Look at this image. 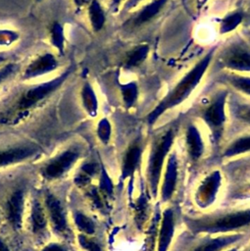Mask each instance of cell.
Segmentation results:
<instances>
[{"label": "cell", "instance_id": "6da1fadb", "mask_svg": "<svg viewBox=\"0 0 250 251\" xmlns=\"http://www.w3.org/2000/svg\"><path fill=\"white\" fill-rule=\"evenodd\" d=\"M71 68L44 80L23 82L0 101V126H18L25 122L59 91L71 75Z\"/></svg>", "mask_w": 250, "mask_h": 251}, {"label": "cell", "instance_id": "7a4b0ae2", "mask_svg": "<svg viewBox=\"0 0 250 251\" xmlns=\"http://www.w3.org/2000/svg\"><path fill=\"white\" fill-rule=\"evenodd\" d=\"M216 50L217 47H213L199 59L148 113L146 116V123L148 126L155 125L160 117L167 111L179 106L188 99L191 93L201 83L206 72L209 70Z\"/></svg>", "mask_w": 250, "mask_h": 251}, {"label": "cell", "instance_id": "3957f363", "mask_svg": "<svg viewBox=\"0 0 250 251\" xmlns=\"http://www.w3.org/2000/svg\"><path fill=\"white\" fill-rule=\"evenodd\" d=\"M175 138V128L170 126L155 137L151 143L147 162V180L153 197L158 194L163 167L172 150Z\"/></svg>", "mask_w": 250, "mask_h": 251}, {"label": "cell", "instance_id": "277c9868", "mask_svg": "<svg viewBox=\"0 0 250 251\" xmlns=\"http://www.w3.org/2000/svg\"><path fill=\"white\" fill-rule=\"evenodd\" d=\"M228 90L221 89L214 93L197 111L196 116L205 124L210 131L213 144H219L224 135L226 124V104Z\"/></svg>", "mask_w": 250, "mask_h": 251}, {"label": "cell", "instance_id": "5b68a950", "mask_svg": "<svg viewBox=\"0 0 250 251\" xmlns=\"http://www.w3.org/2000/svg\"><path fill=\"white\" fill-rule=\"evenodd\" d=\"M186 225L195 233H226L250 226V209L229 212L216 217L187 219Z\"/></svg>", "mask_w": 250, "mask_h": 251}, {"label": "cell", "instance_id": "8992f818", "mask_svg": "<svg viewBox=\"0 0 250 251\" xmlns=\"http://www.w3.org/2000/svg\"><path fill=\"white\" fill-rule=\"evenodd\" d=\"M219 63L230 73L250 74V46L243 41L229 43L220 53Z\"/></svg>", "mask_w": 250, "mask_h": 251}, {"label": "cell", "instance_id": "52a82bcc", "mask_svg": "<svg viewBox=\"0 0 250 251\" xmlns=\"http://www.w3.org/2000/svg\"><path fill=\"white\" fill-rule=\"evenodd\" d=\"M60 68V61L54 53L43 52L33 57L20 73L23 82L38 81L46 75H51Z\"/></svg>", "mask_w": 250, "mask_h": 251}, {"label": "cell", "instance_id": "ba28073f", "mask_svg": "<svg viewBox=\"0 0 250 251\" xmlns=\"http://www.w3.org/2000/svg\"><path fill=\"white\" fill-rule=\"evenodd\" d=\"M79 156L80 150L78 147H69L52 158L42 168V175L49 179L58 178L75 165V163L79 159Z\"/></svg>", "mask_w": 250, "mask_h": 251}, {"label": "cell", "instance_id": "9c48e42d", "mask_svg": "<svg viewBox=\"0 0 250 251\" xmlns=\"http://www.w3.org/2000/svg\"><path fill=\"white\" fill-rule=\"evenodd\" d=\"M144 151V142L142 138L133 139L125 151L121 167V181H125L128 177H132L136 170L141 164Z\"/></svg>", "mask_w": 250, "mask_h": 251}, {"label": "cell", "instance_id": "30bf717a", "mask_svg": "<svg viewBox=\"0 0 250 251\" xmlns=\"http://www.w3.org/2000/svg\"><path fill=\"white\" fill-rule=\"evenodd\" d=\"M40 147L34 143H21L0 149V168L17 164L36 155Z\"/></svg>", "mask_w": 250, "mask_h": 251}, {"label": "cell", "instance_id": "8fae6325", "mask_svg": "<svg viewBox=\"0 0 250 251\" xmlns=\"http://www.w3.org/2000/svg\"><path fill=\"white\" fill-rule=\"evenodd\" d=\"M222 183V175L219 171H214L209 174L200 183L195 198L199 206L207 207L215 200L219 188Z\"/></svg>", "mask_w": 250, "mask_h": 251}, {"label": "cell", "instance_id": "7c38bea8", "mask_svg": "<svg viewBox=\"0 0 250 251\" xmlns=\"http://www.w3.org/2000/svg\"><path fill=\"white\" fill-rule=\"evenodd\" d=\"M177 176H178V162L177 157L175 152L169 154L165 173L163 176V181L161 185V200L163 202H167L172 199L173 195L175 194L176 183H177Z\"/></svg>", "mask_w": 250, "mask_h": 251}, {"label": "cell", "instance_id": "4fadbf2b", "mask_svg": "<svg viewBox=\"0 0 250 251\" xmlns=\"http://www.w3.org/2000/svg\"><path fill=\"white\" fill-rule=\"evenodd\" d=\"M169 0H152L146 5H143L133 16L128 19L125 25L130 28H138L147 25L152 20H154L165 8Z\"/></svg>", "mask_w": 250, "mask_h": 251}, {"label": "cell", "instance_id": "5bb4252c", "mask_svg": "<svg viewBox=\"0 0 250 251\" xmlns=\"http://www.w3.org/2000/svg\"><path fill=\"white\" fill-rule=\"evenodd\" d=\"M184 142L188 157L192 161H198L205 152V142L201 131L196 125L189 123L185 127Z\"/></svg>", "mask_w": 250, "mask_h": 251}, {"label": "cell", "instance_id": "9a60e30c", "mask_svg": "<svg viewBox=\"0 0 250 251\" xmlns=\"http://www.w3.org/2000/svg\"><path fill=\"white\" fill-rule=\"evenodd\" d=\"M175 229V219L173 209L167 208L163 214L158 233L157 251H168L174 238Z\"/></svg>", "mask_w": 250, "mask_h": 251}, {"label": "cell", "instance_id": "2e32d148", "mask_svg": "<svg viewBox=\"0 0 250 251\" xmlns=\"http://www.w3.org/2000/svg\"><path fill=\"white\" fill-rule=\"evenodd\" d=\"M241 237L242 235L237 233L210 237L197 245L192 251H222L240 240Z\"/></svg>", "mask_w": 250, "mask_h": 251}, {"label": "cell", "instance_id": "e0dca14e", "mask_svg": "<svg viewBox=\"0 0 250 251\" xmlns=\"http://www.w3.org/2000/svg\"><path fill=\"white\" fill-rule=\"evenodd\" d=\"M81 106L84 112L90 117L95 118L99 112V101L93 85L89 81H85L79 92Z\"/></svg>", "mask_w": 250, "mask_h": 251}, {"label": "cell", "instance_id": "ac0fdd59", "mask_svg": "<svg viewBox=\"0 0 250 251\" xmlns=\"http://www.w3.org/2000/svg\"><path fill=\"white\" fill-rule=\"evenodd\" d=\"M24 210V194L18 190L12 194L7 203L8 220L15 229H19L22 226V216Z\"/></svg>", "mask_w": 250, "mask_h": 251}, {"label": "cell", "instance_id": "d6986e66", "mask_svg": "<svg viewBox=\"0 0 250 251\" xmlns=\"http://www.w3.org/2000/svg\"><path fill=\"white\" fill-rule=\"evenodd\" d=\"M150 53V46L147 43H140L135 45L127 51L124 60V68L132 70L140 67L148 58Z\"/></svg>", "mask_w": 250, "mask_h": 251}, {"label": "cell", "instance_id": "ffe728a7", "mask_svg": "<svg viewBox=\"0 0 250 251\" xmlns=\"http://www.w3.org/2000/svg\"><path fill=\"white\" fill-rule=\"evenodd\" d=\"M46 205L50 214V218L57 231H64L67 227L66 217L59 200L52 194H48L46 197Z\"/></svg>", "mask_w": 250, "mask_h": 251}, {"label": "cell", "instance_id": "44dd1931", "mask_svg": "<svg viewBox=\"0 0 250 251\" xmlns=\"http://www.w3.org/2000/svg\"><path fill=\"white\" fill-rule=\"evenodd\" d=\"M87 8V17L91 28L95 32H99L105 25L106 15L101 3L98 0H91Z\"/></svg>", "mask_w": 250, "mask_h": 251}, {"label": "cell", "instance_id": "7402d4cb", "mask_svg": "<svg viewBox=\"0 0 250 251\" xmlns=\"http://www.w3.org/2000/svg\"><path fill=\"white\" fill-rule=\"evenodd\" d=\"M119 88L125 108L126 110H130L135 106L138 100V84L135 81H127L124 83H119Z\"/></svg>", "mask_w": 250, "mask_h": 251}, {"label": "cell", "instance_id": "603a6c76", "mask_svg": "<svg viewBox=\"0 0 250 251\" xmlns=\"http://www.w3.org/2000/svg\"><path fill=\"white\" fill-rule=\"evenodd\" d=\"M248 152H250V134H245L236 137L228 143L223 152V156L232 158Z\"/></svg>", "mask_w": 250, "mask_h": 251}, {"label": "cell", "instance_id": "cb8c5ba5", "mask_svg": "<svg viewBox=\"0 0 250 251\" xmlns=\"http://www.w3.org/2000/svg\"><path fill=\"white\" fill-rule=\"evenodd\" d=\"M223 79L227 85L239 93L250 97V76L236 73H228L223 75Z\"/></svg>", "mask_w": 250, "mask_h": 251}, {"label": "cell", "instance_id": "d4e9b609", "mask_svg": "<svg viewBox=\"0 0 250 251\" xmlns=\"http://www.w3.org/2000/svg\"><path fill=\"white\" fill-rule=\"evenodd\" d=\"M243 18L244 14L241 11H234L226 14L220 21L219 33L223 35L235 30L243 22Z\"/></svg>", "mask_w": 250, "mask_h": 251}, {"label": "cell", "instance_id": "484cf974", "mask_svg": "<svg viewBox=\"0 0 250 251\" xmlns=\"http://www.w3.org/2000/svg\"><path fill=\"white\" fill-rule=\"evenodd\" d=\"M230 112L235 121L250 126V103L233 101Z\"/></svg>", "mask_w": 250, "mask_h": 251}, {"label": "cell", "instance_id": "4316f807", "mask_svg": "<svg viewBox=\"0 0 250 251\" xmlns=\"http://www.w3.org/2000/svg\"><path fill=\"white\" fill-rule=\"evenodd\" d=\"M148 214V200L144 194H141L134 205V221L138 228H142L147 219Z\"/></svg>", "mask_w": 250, "mask_h": 251}, {"label": "cell", "instance_id": "83f0119b", "mask_svg": "<svg viewBox=\"0 0 250 251\" xmlns=\"http://www.w3.org/2000/svg\"><path fill=\"white\" fill-rule=\"evenodd\" d=\"M112 124L108 118H101L96 125V135L101 143L107 145L112 138Z\"/></svg>", "mask_w": 250, "mask_h": 251}, {"label": "cell", "instance_id": "f1b7e54d", "mask_svg": "<svg viewBox=\"0 0 250 251\" xmlns=\"http://www.w3.org/2000/svg\"><path fill=\"white\" fill-rule=\"evenodd\" d=\"M31 219H32V226L34 231H40L45 228L46 223H47L46 215L41 204L37 201L33 203Z\"/></svg>", "mask_w": 250, "mask_h": 251}, {"label": "cell", "instance_id": "f546056e", "mask_svg": "<svg viewBox=\"0 0 250 251\" xmlns=\"http://www.w3.org/2000/svg\"><path fill=\"white\" fill-rule=\"evenodd\" d=\"M20 39V33L11 28L0 27V48H9L18 42Z\"/></svg>", "mask_w": 250, "mask_h": 251}, {"label": "cell", "instance_id": "4dcf8cb0", "mask_svg": "<svg viewBox=\"0 0 250 251\" xmlns=\"http://www.w3.org/2000/svg\"><path fill=\"white\" fill-rule=\"evenodd\" d=\"M19 71V65L8 61L0 66V88L9 81Z\"/></svg>", "mask_w": 250, "mask_h": 251}, {"label": "cell", "instance_id": "1f68e13d", "mask_svg": "<svg viewBox=\"0 0 250 251\" xmlns=\"http://www.w3.org/2000/svg\"><path fill=\"white\" fill-rule=\"evenodd\" d=\"M50 39L53 44V46L59 50L62 51L64 48V30L62 26L59 24H54L51 31H50Z\"/></svg>", "mask_w": 250, "mask_h": 251}, {"label": "cell", "instance_id": "d6a6232c", "mask_svg": "<svg viewBox=\"0 0 250 251\" xmlns=\"http://www.w3.org/2000/svg\"><path fill=\"white\" fill-rule=\"evenodd\" d=\"M75 221V225L77 226V227L84 233L92 234L94 232V230H95L94 223L87 216H85L81 213H78V214H76Z\"/></svg>", "mask_w": 250, "mask_h": 251}, {"label": "cell", "instance_id": "836d02e7", "mask_svg": "<svg viewBox=\"0 0 250 251\" xmlns=\"http://www.w3.org/2000/svg\"><path fill=\"white\" fill-rule=\"evenodd\" d=\"M100 189L107 195H112L113 192V182L110 176L107 174L106 169L101 167V175H100Z\"/></svg>", "mask_w": 250, "mask_h": 251}, {"label": "cell", "instance_id": "e575fe53", "mask_svg": "<svg viewBox=\"0 0 250 251\" xmlns=\"http://www.w3.org/2000/svg\"><path fill=\"white\" fill-rule=\"evenodd\" d=\"M78 241H79V244L81 245V247L87 251H102V248L96 241H94L93 239H91L85 235H82V234L79 235Z\"/></svg>", "mask_w": 250, "mask_h": 251}, {"label": "cell", "instance_id": "d590c367", "mask_svg": "<svg viewBox=\"0 0 250 251\" xmlns=\"http://www.w3.org/2000/svg\"><path fill=\"white\" fill-rule=\"evenodd\" d=\"M80 171H82L83 173L87 174L88 176H90L92 177L98 172V165L96 163H92V162L86 163L81 167Z\"/></svg>", "mask_w": 250, "mask_h": 251}, {"label": "cell", "instance_id": "8d00e7d4", "mask_svg": "<svg viewBox=\"0 0 250 251\" xmlns=\"http://www.w3.org/2000/svg\"><path fill=\"white\" fill-rule=\"evenodd\" d=\"M90 179H91L90 176H88L87 174H85L82 171H80L78 173V175L75 176V181L79 186H85V185H87L90 182Z\"/></svg>", "mask_w": 250, "mask_h": 251}, {"label": "cell", "instance_id": "74e56055", "mask_svg": "<svg viewBox=\"0 0 250 251\" xmlns=\"http://www.w3.org/2000/svg\"><path fill=\"white\" fill-rule=\"evenodd\" d=\"M89 195H90V198L92 199V202L94 203V205H95L97 208H102V207H103L102 197L100 196L99 192H98L96 189H92V190L89 192Z\"/></svg>", "mask_w": 250, "mask_h": 251}, {"label": "cell", "instance_id": "f35d334b", "mask_svg": "<svg viewBox=\"0 0 250 251\" xmlns=\"http://www.w3.org/2000/svg\"><path fill=\"white\" fill-rule=\"evenodd\" d=\"M143 0H125L124 6H123V10L124 11H130L134 8H136Z\"/></svg>", "mask_w": 250, "mask_h": 251}, {"label": "cell", "instance_id": "ab89813d", "mask_svg": "<svg viewBox=\"0 0 250 251\" xmlns=\"http://www.w3.org/2000/svg\"><path fill=\"white\" fill-rule=\"evenodd\" d=\"M42 251H66V249L61 245L52 243V244L46 246Z\"/></svg>", "mask_w": 250, "mask_h": 251}, {"label": "cell", "instance_id": "60d3db41", "mask_svg": "<svg viewBox=\"0 0 250 251\" xmlns=\"http://www.w3.org/2000/svg\"><path fill=\"white\" fill-rule=\"evenodd\" d=\"M73 2L77 9H81V8L87 7L91 2V0H73Z\"/></svg>", "mask_w": 250, "mask_h": 251}, {"label": "cell", "instance_id": "b9f144b4", "mask_svg": "<svg viewBox=\"0 0 250 251\" xmlns=\"http://www.w3.org/2000/svg\"><path fill=\"white\" fill-rule=\"evenodd\" d=\"M125 0H110V4H111V8L113 10H117L121 4L124 2Z\"/></svg>", "mask_w": 250, "mask_h": 251}, {"label": "cell", "instance_id": "7bdbcfd3", "mask_svg": "<svg viewBox=\"0 0 250 251\" xmlns=\"http://www.w3.org/2000/svg\"><path fill=\"white\" fill-rule=\"evenodd\" d=\"M7 62H8L7 56L3 52H0V66H2L3 64H5Z\"/></svg>", "mask_w": 250, "mask_h": 251}, {"label": "cell", "instance_id": "ee69618b", "mask_svg": "<svg viewBox=\"0 0 250 251\" xmlns=\"http://www.w3.org/2000/svg\"><path fill=\"white\" fill-rule=\"evenodd\" d=\"M207 1H208V0H197V7L201 9V8L206 4Z\"/></svg>", "mask_w": 250, "mask_h": 251}, {"label": "cell", "instance_id": "f6af8a7d", "mask_svg": "<svg viewBox=\"0 0 250 251\" xmlns=\"http://www.w3.org/2000/svg\"><path fill=\"white\" fill-rule=\"evenodd\" d=\"M0 251H9L8 247L0 240Z\"/></svg>", "mask_w": 250, "mask_h": 251}, {"label": "cell", "instance_id": "bcb514c9", "mask_svg": "<svg viewBox=\"0 0 250 251\" xmlns=\"http://www.w3.org/2000/svg\"><path fill=\"white\" fill-rule=\"evenodd\" d=\"M227 251H236V249H231V250H227Z\"/></svg>", "mask_w": 250, "mask_h": 251}, {"label": "cell", "instance_id": "7dc6e473", "mask_svg": "<svg viewBox=\"0 0 250 251\" xmlns=\"http://www.w3.org/2000/svg\"><path fill=\"white\" fill-rule=\"evenodd\" d=\"M249 251H250V249H249Z\"/></svg>", "mask_w": 250, "mask_h": 251}]
</instances>
